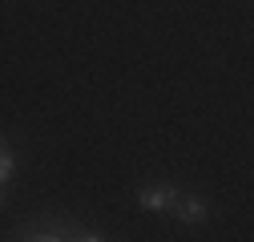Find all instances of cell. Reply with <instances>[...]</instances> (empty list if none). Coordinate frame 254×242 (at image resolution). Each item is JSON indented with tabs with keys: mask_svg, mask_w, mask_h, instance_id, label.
Wrapping results in <instances>:
<instances>
[{
	"mask_svg": "<svg viewBox=\"0 0 254 242\" xmlns=\"http://www.w3.org/2000/svg\"><path fill=\"white\" fill-rule=\"evenodd\" d=\"M137 202H141V210H149V214H162V210H174L178 190H170V186H149V190L137 194Z\"/></svg>",
	"mask_w": 254,
	"mask_h": 242,
	"instance_id": "6da1fadb",
	"label": "cell"
},
{
	"mask_svg": "<svg viewBox=\"0 0 254 242\" xmlns=\"http://www.w3.org/2000/svg\"><path fill=\"white\" fill-rule=\"evenodd\" d=\"M174 214H178L186 226H198V222H206V214H210V210H206V202H202V198H182V194H178Z\"/></svg>",
	"mask_w": 254,
	"mask_h": 242,
	"instance_id": "7a4b0ae2",
	"label": "cell"
},
{
	"mask_svg": "<svg viewBox=\"0 0 254 242\" xmlns=\"http://www.w3.org/2000/svg\"><path fill=\"white\" fill-rule=\"evenodd\" d=\"M12 170H16V162H12V154H8L4 145H0V182H8V178H12Z\"/></svg>",
	"mask_w": 254,
	"mask_h": 242,
	"instance_id": "3957f363",
	"label": "cell"
}]
</instances>
